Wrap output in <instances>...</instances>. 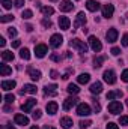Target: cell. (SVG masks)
Here are the masks:
<instances>
[{
  "instance_id": "obj_1",
  "label": "cell",
  "mask_w": 128,
  "mask_h": 129,
  "mask_svg": "<svg viewBox=\"0 0 128 129\" xmlns=\"http://www.w3.org/2000/svg\"><path fill=\"white\" fill-rule=\"evenodd\" d=\"M69 45L72 47V48H75V50H78V53H81V54H84V53H88V45L83 42V41H80V39H72L71 42H69Z\"/></svg>"
},
{
  "instance_id": "obj_2",
  "label": "cell",
  "mask_w": 128,
  "mask_h": 129,
  "mask_svg": "<svg viewBox=\"0 0 128 129\" xmlns=\"http://www.w3.org/2000/svg\"><path fill=\"white\" fill-rule=\"evenodd\" d=\"M62 44H63V36H62L60 33H54V35L50 38V45H51L53 48H59Z\"/></svg>"
},
{
  "instance_id": "obj_3",
  "label": "cell",
  "mask_w": 128,
  "mask_h": 129,
  "mask_svg": "<svg viewBox=\"0 0 128 129\" xmlns=\"http://www.w3.org/2000/svg\"><path fill=\"white\" fill-rule=\"evenodd\" d=\"M47 51H48V47H47L45 44H38V45L35 47V56H36L38 59H42V57H45Z\"/></svg>"
},
{
  "instance_id": "obj_4",
  "label": "cell",
  "mask_w": 128,
  "mask_h": 129,
  "mask_svg": "<svg viewBox=\"0 0 128 129\" xmlns=\"http://www.w3.org/2000/svg\"><path fill=\"white\" fill-rule=\"evenodd\" d=\"M92 113V108L88 105V104H84V102H81V104H78V107H77V114L78 116H89Z\"/></svg>"
},
{
  "instance_id": "obj_5",
  "label": "cell",
  "mask_w": 128,
  "mask_h": 129,
  "mask_svg": "<svg viewBox=\"0 0 128 129\" xmlns=\"http://www.w3.org/2000/svg\"><path fill=\"white\" fill-rule=\"evenodd\" d=\"M89 45H91V48H92L95 53H99V51L102 50V44L99 42V39L95 38V36H89Z\"/></svg>"
},
{
  "instance_id": "obj_6",
  "label": "cell",
  "mask_w": 128,
  "mask_h": 129,
  "mask_svg": "<svg viewBox=\"0 0 128 129\" xmlns=\"http://www.w3.org/2000/svg\"><path fill=\"white\" fill-rule=\"evenodd\" d=\"M122 104L121 102H118V101H112L110 104H109V111L112 113V114H119V113H122Z\"/></svg>"
},
{
  "instance_id": "obj_7",
  "label": "cell",
  "mask_w": 128,
  "mask_h": 129,
  "mask_svg": "<svg viewBox=\"0 0 128 129\" xmlns=\"http://www.w3.org/2000/svg\"><path fill=\"white\" fill-rule=\"evenodd\" d=\"M102 78H104V81H105L107 84H115V83H116V74H115L112 69L105 71L104 75H102Z\"/></svg>"
},
{
  "instance_id": "obj_8",
  "label": "cell",
  "mask_w": 128,
  "mask_h": 129,
  "mask_svg": "<svg viewBox=\"0 0 128 129\" xmlns=\"http://www.w3.org/2000/svg\"><path fill=\"white\" fill-rule=\"evenodd\" d=\"M77 102H78V99H77L75 96L66 98V99L63 101V105H62V108H63L65 111H68V110H71V108H72V107H74Z\"/></svg>"
},
{
  "instance_id": "obj_9",
  "label": "cell",
  "mask_w": 128,
  "mask_h": 129,
  "mask_svg": "<svg viewBox=\"0 0 128 129\" xmlns=\"http://www.w3.org/2000/svg\"><path fill=\"white\" fill-rule=\"evenodd\" d=\"M113 14H115V6L113 5H104L102 6V17L104 18H112L113 17Z\"/></svg>"
},
{
  "instance_id": "obj_10",
  "label": "cell",
  "mask_w": 128,
  "mask_h": 129,
  "mask_svg": "<svg viewBox=\"0 0 128 129\" xmlns=\"http://www.w3.org/2000/svg\"><path fill=\"white\" fill-rule=\"evenodd\" d=\"M36 105V99H33V98H30V99H27V101H24V104L21 105V110L24 111V113H30L32 111V108Z\"/></svg>"
},
{
  "instance_id": "obj_11",
  "label": "cell",
  "mask_w": 128,
  "mask_h": 129,
  "mask_svg": "<svg viewBox=\"0 0 128 129\" xmlns=\"http://www.w3.org/2000/svg\"><path fill=\"white\" fill-rule=\"evenodd\" d=\"M57 84H47L44 87V93L47 96H57Z\"/></svg>"
},
{
  "instance_id": "obj_12",
  "label": "cell",
  "mask_w": 128,
  "mask_h": 129,
  "mask_svg": "<svg viewBox=\"0 0 128 129\" xmlns=\"http://www.w3.org/2000/svg\"><path fill=\"white\" fill-rule=\"evenodd\" d=\"M84 24H86V15H84V12H78L77 18L74 21V29H77L80 26H84Z\"/></svg>"
},
{
  "instance_id": "obj_13",
  "label": "cell",
  "mask_w": 128,
  "mask_h": 129,
  "mask_svg": "<svg viewBox=\"0 0 128 129\" xmlns=\"http://www.w3.org/2000/svg\"><path fill=\"white\" fill-rule=\"evenodd\" d=\"M14 122H15L17 125L26 126V125H29V117H26L24 114H15V116H14Z\"/></svg>"
},
{
  "instance_id": "obj_14",
  "label": "cell",
  "mask_w": 128,
  "mask_h": 129,
  "mask_svg": "<svg viewBox=\"0 0 128 129\" xmlns=\"http://www.w3.org/2000/svg\"><path fill=\"white\" fill-rule=\"evenodd\" d=\"M105 39H107V42H110V44L116 42V41H118V30H116V29H109V32L105 33Z\"/></svg>"
},
{
  "instance_id": "obj_15",
  "label": "cell",
  "mask_w": 128,
  "mask_h": 129,
  "mask_svg": "<svg viewBox=\"0 0 128 129\" xmlns=\"http://www.w3.org/2000/svg\"><path fill=\"white\" fill-rule=\"evenodd\" d=\"M36 92H38L36 86H33V84H24L23 90H20V95H24V93H30V95H36Z\"/></svg>"
},
{
  "instance_id": "obj_16",
  "label": "cell",
  "mask_w": 128,
  "mask_h": 129,
  "mask_svg": "<svg viewBox=\"0 0 128 129\" xmlns=\"http://www.w3.org/2000/svg\"><path fill=\"white\" fill-rule=\"evenodd\" d=\"M59 8H60V11H62V12H69V11H72L74 5L71 3V0H62V2H60V5H59Z\"/></svg>"
},
{
  "instance_id": "obj_17",
  "label": "cell",
  "mask_w": 128,
  "mask_h": 129,
  "mask_svg": "<svg viewBox=\"0 0 128 129\" xmlns=\"http://www.w3.org/2000/svg\"><path fill=\"white\" fill-rule=\"evenodd\" d=\"M69 26H71V21H69L68 17H59V27L62 30H68Z\"/></svg>"
},
{
  "instance_id": "obj_18",
  "label": "cell",
  "mask_w": 128,
  "mask_h": 129,
  "mask_svg": "<svg viewBox=\"0 0 128 129\" xmlns=\"http://www.w3.org/2000/svg\"><path fill=\"white\" fill-rule=\"evenodd\" d=\"M45 108H47V113L53 116V114H56V113H57V108H59V105H57V102L51 101V102H48V104H47V107H45Z\"/></svg>"
},
{
  "instance_id": "obj_19",
  "label": "cell",
  "mask_w": 128,
  "mask_h": 129,
  "mask_svg": "<svg viewBox=\"0 0 128 129\" xmlns=\"http://www.w3.org/2000/svg\"><path fill=\"white\" fill-rule=\"evenodd\" d=\"M86 8H88V11H91V12H96L101 6H99V3L95 2V0H88V2H86Z\"/></svg>"
},
{
  "instance_id": "obj_20",
  "label": "cell",
  "mask_w": 128,
  "mask_h": 129,
  "mask_svg": "<svg viewBox=\"0 0 128 129\" xmlns=\"http://www.w3.org/2000/svg\"><path fill=\"white\" fill-rule=\"evenodd\" d=\"M27 72H29V75H30V78H32L33 81H39L41 80V71H36V69H33V68H27Z\"/></svg>"
},
{
  "instance_id": "obj_21",
  "label": "cell",
  "mask_w": 128,
  "mask_h": 129,
  "mask_svg": "<svg viewBox=\"0 0 128 129\" xmlns=\"http://www.w3.org/2000/svg\"><path fill=\"white\" fill-rule=\"evenodd\" d=\"M15 86H17V83H15L14 80H9V81H2V89H3V90H6V92H8V90H12Z\"/></svg>"
},
{
  "instance_id": "obj_22",
  "label": "cell",
  "mask_w": 128,
  "mask_h": 129,
  "mask_svg": "<svg viewBox=\"0 0 128 129\" xmlns=\"http://www.w3.org/2000/svg\"><path fill=\"white\" fill-rule=\"evenodd\" d=\"M105 98L109 99V101H113V99H118V98H122V92L121 90H112V92H109Z\"/></svg>"
},
{
  "instance_id": "obj_23",
  "label": "cell",
  "mask_w": 128,
  "mask_h": 129,
  "mask_svg": "<svg viewBox=\"0 0 128 129\" xmlns=\"http://www.w3.org/2000/svg\"><path fill=\"white\" fill-rule=\"evenodd\" d=\"M91 92H92L94 95H99V93L102 92V84H101L99 81H96V83H94V84L91 86Z\"/></svg>"
},
{
  "instance_id": "obj_24",
  "label": "cell",
  "mask_w": 128,
  "mask_h": 129,
  "mask_svg": "<svg viewBox=\"0 0 128 129\" xmlns=\"http://www.w3.org/2000/svg\"><path fill=\"white\" fill-rule=\"evenodd\" d=\"M12 74V69L8 66V64H0V75L2 77H8V75H11Z\"/></svg>"
},
{
  "instance_id": "obj_25",
  "label": "cell",
  "mask_w": 128,
  "mask_h": 129,
  "mask_svg": "<svg viewBox=\"0 0 128 129\" xmlns=\"http://www.w3.org/2000/svg\"><path fill=\"white\" fill-rule=\"evenodd\" d=\"M60 125H62L63 129H69L72 126V119L71 117H62L60 119Z\"/></svg>"
},
{
  "instance_id": "obj_26",
  "label": "cell",
  "mask_w": 128,
  "mask_h": 129,
  "mask_svg": "<svg viewBox=\"0 0 128 129\" xmlns=\"http://www.w3.org/2000/svg\"><path fill=\"white\" fill-rule=\"evenodd\" d=\"M89 80H91V75H89V74H80V75L77 77L78 84H88Z\"/></svg>"
},
{
  "instance_id": "obj_27",
  "label": "cell",
  "mask_w": 128,
  "mask_h": 129,
  "mask_svg": "<svg viewBox=\"0 0 128 129\" xmlns=\"http://www.w3.org/2000/svg\"><path fill=\"white\" fill-rule=\"evenodd\" d=\"M2 59H3V62H11V60H14V53L12 51H3Z\"/></svg>"
},
{
  "instance_id": "obj_28",
  "label": "cell",
  "mask_w": 128,
  "mask_h": 129,
  "mask_svg": "<svg viewBox=\"0 0 128 129\" xmlns=\"http://www.w3.org/2000/svg\"><path fill=\"white\" fill-rule=\"evenodd\" d=\"M66 92H68L69 95H77V93L80 92V89H78V86H77V84H68Z\"/></svg>"
},
{
  "instance_id": "obj_29",
  "label": "cell",
  "mask_w": 128,
  "mask_h": 129,
  "mask_svg": "<svg viewBox=\"0 0 128 129\" xmlns=\"http://www.w3.org/2000/svg\"><path fill=\"white\" fill-rule=\"evenodd\" d=\"M104 62H105V56H98V57L94 59V66L95 68H101Z\"/></svg>"
},
{
  "instance_id": "obj_30",
  "label": "cell",
  "mask_w": 128,
  "mask_h": 129,
  "mask_svg": "<svg viewBox=\"0 0 128 129\" xmlns=\"http://www.w3.org/2000/svg\"><path fill=\"white\" fill-rule=\"evenodd\" d=\"M20 57H21L23 60H29V59H30V51H29L27 48H21V51H20Z\"/></svg>"
},
{
  "instance_id": "obj_31",
  "label": "cell",
  "mask_w": 128,
  "mask_h": 129,
  "mask_svg": "<svg viewBox=\"0 0 128 129\" xmlns=\"http://www.w3.org/2000/svg\"><path fill=\"white\" fill-rule=\"evenodd\" d=\"M41 11H42L44 15H53L54 14V9L51 6H44V8H41Z\"/></svg>"
},
{
  "instance_id": "obj_32",
  "label": "cell",
  "mask_w": 128,
  "mask_h": 129,
  "mask_svg": "<svg viewBox=\"0 0 128 129\" xmlns=\"http://www.w3.org/2000/svg\"><path fill=\"white\" fill-rule=\"evenodd\" d=\"M21 17H23L24 20H30V18L33 17V12L30 11V9H24L23 14H21Z\"/></svg>"
},
{
  "instance_id": "obj_33",
  "label": "cell",
  "mask_w": 128,
  "mask_h": 129,
  "mask_svg": "<svg viewBox=\"0 0 128 129\" xmlns=\"http://www.w3.org/2000/svg\"><path fill=\"white\" fill-rule=\"evenodd\" d=\"M92 125V122L91 120H80V123H78V126L81 129H86V128H89Z\"/></svg>"
},
{
  "instance_id": "obj_34",
  "label": "cell",
  "mask_w": 128,
  "mask_h": 129,
  "mask_svg": "<svg viewBox=\"0 0 128 129\" xmlns=\"http://www.w3.org/2000/svg\"><path fill=\"white\" fill-rule=\"evenodd\" d=\"M0 3L3 5L5 9H11L12 8V0H0Z\"/></svg>"
},
{
  "instance_id": "obj_35",
  "label": "cell",
  "mask_w": 128,
  "mask_h": 129,
  "mask_svg": "<svg viewBox=\"0 0 128 129\" xmlns=\"http://www.w3.org/2000/svg\"><path fill=\"white\" fill-rule=\"evenodd\" d=\"M92 104H94V110H95V113H99L101 111V105H99V102H98V99H92Z\"/></svg>"
},
{
  "instance_id": "obj_36",
  "label": "cell",
  "mask_w": 128,
  "mask_h": 129,
  "mask_svg": "<svg viewBox=\"0 0 128 129\" xmlns=\"http://www.w3.org/2000/svg\"><path fill=\"white\" fill-rule=\"evenodd\" d=\"M12 20H14V15H3V17H0L2 23H8V21H12Z\"/></svg>"
},
{
  "instance_id": "obj_37",
  "label": "cell",
  "mask_w": 128,
  "mask_h": 129,
  "mask_svg": "<svg viewBox=\"0 0 128 129\" xmlns=\"http://www.w3.org/2000/svg\"><path fill=\"white\" fill-rule=\"evenodd\" d=\"M5 101H6L8 104H12V102L15 101V96H14L12 93H8V95H5Z\"/></svg>"
},
{
  "instance_id": "obj_38",
  "label": "cell",
  "mask_w": 128,
  "mask_h": 129,
  "mask_svg": "<svg viewBox=\"0 0 128 129\" xmlns=\"http://www.w3.org/2000/svg\"><path fill=\"white\" fill-rule=\"evenodd\" d=\"M119 123H121L122 126H127L128 125V116H121V117H119Z\"/></svg>"
},
{
  "instance_id": "obj_39",
  "label": "cell",
  "mask_w": 128,
  "mask_h": 129,
  "mask_svg": "<svg viewBox=\"0 0 128 129\" xmlns=\"http://www.w3.org/2000/svg\"><path fill=\"white\" fill-rule=\"evenodd\" d=\"M42 26H44V27H47V29H50V27L53 26V23H51L48 18H44V20H42Z\"/></svg>"
},
{
  "instance_id": "obj_40",
  "label": "cell",
  "mask_w": 128,
  "mask_h": 129,
  "mask_svg": "<svg viewBox=\"0 0 128 129\" xmlns=\"http://www.w3.org/2000/svg\"><path fill=\"white\" fill-rule=\"evenodd\" d=\"M8 35H9L11 38H15V36H17V29H15V27H9V29H8Z\"/></svg>"
},
{
  "instance_id": "obj_41",
  "label": "cell",
  "mask_w": 128,
  "mask_h": 129,
  "mask_svg": "<svg viewBox=\"0 0 128 129\" xmlns=\"http://www.w3.org/2000/svg\"><path fill=\"white\" fill-rule=\"evenodd\" d=\"M41 116H42V113H41L39 110H36V111H33V113H32L33 120H38V119H41Z\"/></svg>"
},
{
  "instance_id": "obj_42",
  "label": "cell",
  "mask_w": 128,
  "mask_h": 129,
  "mask_svg": "<svg viewBox=\"0 0 128 129\" xmlns=\"http://www.w3.org/2000/svg\"><path fill=\"white\" fill-rule=\"evenodd\" d=\"M110 53H112L113 56H119V54H121V48H118V47H113Z\"/></svg>"
},
{
  "instance_id": "obj_43",
  "label": "cell",
  "mask_w": 128,
  "mask_h": 129,
  "mask_svg": "<svg viewBox=\"0 0 128 129\" xmlns=\"http://www.w3.org/2000/svg\"><path fill=\"white\" fill-rule=\"evenodd\" d=\"M50 59H51L53 62H60V60H62V57H60V56H57V54H51V56H50Z\"/></svg>"
},
{
  "instance_id": "obj_44",
  "label": "cell",
  "mask_w": 128,
  "mask_h": 129,
  "mask_svg": "<svg viewBox=\"0 0 128 129\" xmlns=\"http://www.w3.org/2000/svg\"><path fill=\"white\" fill-rule=\"evenodd\" d=\"M122 45H124V47H128V33H125V35L122 36Z\"/></svg>"
},
{
  "instance_id": "obj_45",
  "label": "cell",
  "mask_w": 128,
  "mask_h": 129,
  "mask_svg": "<svg viewBox=\"0 0 128 129\" xmlns=\"http://www.w3.org/2000/svg\"><path fill=\"white\" fill-rule=\"evenodd\" d=\"M107 129H119V128H118V125H116V123L109 122V123H107Z\"/></svg>"
},
{
  "instance_id": "obj_46",
  "label": "cell",
  "mask_w": 128,
  "mask_h": 129,
  "mask_svg": "<svg viewBox=\"0 0 128 129\" xmlns=\"http://www.w3.org/2000/svg\"><path fill=\"white\" fill-rule=\"evenodd\" d=\"M122 81L128 83V69H125V71L122 72Z\"/></svg>"
},
{
  "instance_id": "obj_47",
  "label": "cell",
  "mask_w": 128,
  "mask_h": 129,
  "mask_svg": "<svg viewBox=\"0 0 128 129\" xmlns=\"http://www.w3.org/2000/svg\"><path fill=\"white\" fill-rule=\"evenodd\" d=\"M20 47H21V41H18V39H17V41H14V42H12V48H20Z\"/></svg>"
},
{
  "instance_id": "obj_48",
  "label": "cell",
  "mask_w": 128,
  "mask_h": 129,
  "mask_svg": "<svg viewBox=\"0 0 128 129\" xmlns=\"http://www.w3.org/2000/svg\"><path fill=\"white\" fill-rule=\"evenodd\" d=\"M50 75H51V78H53V80H56V78H59V72H57V71H54V69H53V71L50 72Z\"/></svg>"
},
{
  "instance_id": "obj_49",
  "label": "cell",
  "mask_w": 128,
  "mask_h": 129,
  "mask_svg": "<svg viewBox=\"0 0 128 129\" xmlns=\"http://www.w3.org/2000/svg\"><path fill=\"white\" fill-rule=\"evenodd\" d=\"M14 5H15V8H21V6L24 5V0H15Z\"/></svg>"
},
{
  "instance_id": "obj_50",
  "label": "cell",
  "mask_w": 128,
  "mask_h": 129,
  "mask_svg": "<svg viewBox=\"0 0 128 129\" xmlns=\"http://www.w3.org/2000/svg\"><path fill=\"white\" fill-rule=\"evenodd\" d=\"M5 45H6V41H5V38H0V47L3 48Z\"/></svg>"
},
{
  "instance_id": "obj_51",
  "label": "cell",
  "mask_w": 128,
  "mask_h": 129,
  "mask_svg": "<svg viewBox=\"0 0 128 129\" xmlns=\"http://www.w3.org/2000/svg\"><path fill=\"white\" fill-rule=\"evenodd\" d=\"M26 30H27V32H32V30H33V26H32V24H27V26H26Z\"/></svg>"
},
{
  "instance_id": "obj_52",
  "label": "cell",
  "mask_w": 128,
  "mask_h": 129,
  "mask_svg": "<svg viewBox=\"0 0 128 129\" xmlns=\"http://www.w3.org/2000/svg\"><path fill=\"white\" fill-rule=\"evenodd\" d=\"M11 110H12V108H11L9 105H5V107H3V111H6V113H8V111H11Z\"/></svg>"
},
{
  "instance_id": "obj_53",
  "label": "cell",
  "mask_w": 128,
  "mask_h": 129,
  "mask_svg": "<svg viewBox=\"0 0 128 129\" xmlns=\"http://www.w3.org/2000/svg\"><path fill=\"white\" fill-rule=\"evenodd\" d=\"M44 129H56V128H53V126H48V125H45V126H44Z\"/></svg>"
},
{
  "instance_id": "obj_54",
  "label": "cell",
  "mask_w": 128,
  "mask_h": 129,
  "mask_svg": "<svg viewBox=\"0 0 128 129\" xmlns=\"http://www.w3.org/2000/svg\"><path fill=\"white\" fill-rule=\"evenodd\" d=\"M3 129H17V128H14V126H5Z\"/></svg>"
},
{
  "instance_id": "obj_55",
  "label": "cell",
  "mask_w": 128,
  "mask_h": 129,
  "mask_svg": "<svg viewBox=\"0 0 128 129\" xmlns=\"http://www.w3.org/2000/svg\"><path fill=\"white\" fill-rule=\"evenodd\" d=\"M30 129H39V128H38V126H32Z\"/></svg>"
},
{
  "instance_id": "obj_56",
  "label": "cell",
  "mask_w": 128,
  "mask_h": 129,
  "mask_svg": "<svg viewBox=\"0 0 128 129\" xmlns=\"http://www.w3.org/2000/svg\"><path fill=\"white\" fill-rule=\"evenodd\" d=\"M127 107H128V99H127Z\"/></svg>"
},
{
  "instance_id": "obj_57",
  "label": "cell",
  "mask_w": 128,
  "mask_h": 129,
  "mask_svg": "<svg viewBox=\"0 0 128 129\" xmlns=\"http://www.w3.org/2000/svg\"><path fill=\"white\" fill-rule=\"evenodd\" d=\"M51 2H57V0H51Z\"/></svg>"
}]
</instances>
